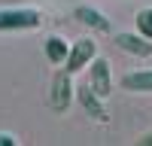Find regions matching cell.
<instances>
[{
	"label": "cell",
	"mask_w": 152,
	"mask_h": 146,
	"mask_svg": "<svg viewBox=\"0 0 152 146\" xmlns=\"http://www.w3.org/2000/svg\"><path fill=\"white\" fill-rule=\"evenodd\" d=\"M43 24V15L37 9H0V31H37Z\"/></svg>",
	"instance_id": "obj_1"
},
{
	"label": "cell",
	"mask_w": 152,
	"mask_h": 146,
	"mask_svg": "<svg viewBox=\"0 0 152 146\" xmlns=\"http://www.w3.org/2000/svg\"><path fill=\"white\" fill-rule=\"evenodd\" d=\"M73 73L64 67V70H58L55 76H52V97H49V104H52V110H58V113H64V110L70 107V101L76 97V88H73Z\"/></svg>",
	"instance_id": "obj_2"
},
{
	"label": "cell",
	"mask_w": 152,
	"mask_h": 146,
	"mask_svg": "<svg viewBox=\"0 0 152 146\" xmlns=\"http://www.w3.org/2000/svg\"><path fill=\"white\" fill-rule=\"evenodd\" d=\"M97 58V43L91 40V36H82V40H76L73 46H70V55H67V70L70 73H79L82 67H88L91 61Z\"/></svg>",
	"instance_id": "obj_3"
},
{
	"label": "cell",
	"mask_w": 152,
	"mask_h": 146,
	"mask_svg": "<svg viewBox=\"0 0 152 146\" xmlns=\"http://www.w3.org/2000/svg\"><path fill=\"white\" fill-rule=\"evenodd\" d=\"M88 85L100 94V97H107L113 91V73H110V61L107 58H94L91 64H88Z\"/></svg>",
	"instance_id": "obj_4"
},
{
	"label": "cell",
	"mask_w": 152,
	"mask_h": 146,
	"mask_svg": "<svg viewBox=\"0 0 152 146\" xmlns=\"http://www.w3.org/2000/svg\"><path fill=\"white\" fill-rule=\"evenodd\" d=\"M76 101H79V107H82L94 122H107V119H110L107 107H104V97H100L91 85H79V88H76Z\"/></svg>",
	"instance_id": "obj_5"
},
{
	"label": "cell",
	"mask_w": 152,
	"mask_h": 146,
	"mask_svg": "<svg viewBox=\"0 0 152 146\" xmlns=\"http://www.w3.org/2000/svg\"><path fill=\"white\" fill-rule=\"evenodd\" d=\"M116 46L122 49V52L134 55V58H149V55H152V40L143 36L140 31H137V34H128V31L116 34Z\"/></svg>",
	"instance_id": "obj_6"
},
{
	"label": "cell",
	"mask_w": 152,
	"mask_h": 146,
	"mask_svg": "<svg viewBox=\"0 0 152 146\" xmlns=\"http://www.w3.org/2000/svg\"><path fill=\"white\" fill-rule=\"evenodd\" d=\"M73 18L82 21V24H88V28H94V31H100V34H110L113 31V21L100 9H94V6H76L73 9Z\"/></svg>",
	"instance_id": "obj_7"
},
{
	"label": "cell",
	"mask_w": 152,
	"mask_h": 146,
	"mask_svg": "<svg viewBox=\"0 0 152 146\" xmlns=\"http://www.w3.org/2000/svg\"><path fill=\"white\" fill-rule=\"evenodd\" d=\"M67 55H70V46H67L64 36H49V40H46V58H49V64H55V67L67 64Z\"/></svg>",
	"instance_id": "obj_8"
},
{
	"label": "cell",
	"mask_w": 152,
	"mask_h": 146,
	"mask_svg": "<svg viewBox=\"0 0 152 146\" xmlns=\"http://www.w3.org/2000/svg\"><path fill=\"white\" fill-rule=\"evenodd\" d=\"M122 88L125 91H152V70H137L122 76Z\"/></svg>",
	"instance_id": "obj_9"
},
{
	"label": "cell",
	"mask_w": 152,
	"mask_h": 146,
	"mask_svg": "<svg viewBox=\"0 0 152 146\" xmlns=\"http://www.w3.org/2000/svg\"><path fill=\"white\" fill-rule=\"evenodd\" d=\"M137 31H140L143 36H149V40H152V6H146V9H140V12H137Z\"/></svg>",
	"instance_id": "obj_10"
},
{
	"label": "cell",
	"mask_w": 152,
	"mask_h": 146,
	"mask_svg": "<svg viewBox=\"0 0 152 146\" xmlns=\"http://www.w3.org/2000/svg\"><path fill=\"white\" fill-rule=\"evenodd\" d=\"M18 140L15 137H12V134H3V131H0V146H15Z\"/></svg>",
	"instance_id": "obj_11"
},
{
	"label": "cell",
	"mask_w": 152,
	"mask_h": 146,
	"mask_svg": "<svg viewBox=\"0 0 152 146\" xmlns=\"http://www.w3.org/2000/svg\"><path fill=\"white\" fill-rule=\"evenodd\" d=\"M140 143H152V131H149V134H143V137H140Z\"/></svg>",
	"instance_id": "obj_12"
}]
</instances>
